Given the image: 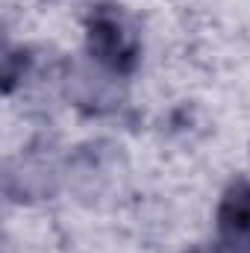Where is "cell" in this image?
I'll list each match as a JSON object with an SVG mask.
<instances>
[{
	"label": "cell",
	"instance_id": "cell-1",
	"mask_svg": "<svg viewBox=\"0 0 250 253\" xmlns=\"http://www.w3.org/2000/svg\"><path fill=\"white\" fill-rule=\"evenodd\" d=\"M224 227L230 230L233 242H248L250 245V191H233L227 212H224Z\"/></svg>",
	"mask_w": 250,
	"mask_h": 253
}]
</instances>
